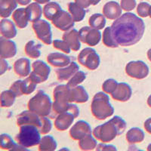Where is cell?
<instances>
[{
	"instance_id": "obj_27",
	"label": "cell",
	"mask_w": 151,
	"mask_h": 151,
	"mask_svg": "<svg viewBox=\"0 0 151 151\" xmlns=\"http://www.w3.org/2000/svg\"><path fill=\"white\" fill-rule=\"evenodd\" d=\"M144 133L141 129L137 127L132 128L126 134V141L129 144H135L141 143L144 140Z\"/></svg>"
},
{
	"instance_id": "obj_38",
	"label": "cell",
	"mask_w": 151,
	"mask_h": 151,
	"mask_svg": "<svg viewBox=\"0 0 151 151\" xmlns=\"http://www.w3.org/2000/svg\"><path fill=\"white\" fill-rule=\"evenodd\" d=\"M38 83L36 81L33 79L31 76H29L27 79L23 80V91H24V94L25 95H29L31 93L36 90V86Z\"/></svg>"
},
{
	"instance_id": "obj_6",
	"label": "cell",
	"mask_w": 151,
	"mask_h": 151,
	"mask_svg": "<svg viewBox=\"0 0 151 151\" xmlns=\"http://www.w3.org/2000/svg\"><path fill=\"white\" fill-rule=\"evenodd\" d=\"M40 129L33 125H24L20 126V132L16 135L17 144L27 148L38 145L41 141Z\"/></svg>"
},
{
	"instance_id": "obj_54",
	"label": "cell",
	"mask_w": 151,
	"mask_h": 151,
	"mask_svg": "<svg viewBox=\"0 0 151 151\" xmlns=\"http://www.w3.org/2000/svg\"><path fill=\"white\" fill-rule=\"evenodd\" d=\"M147 105L148 106H150V107L151 108V94L150 95L149 97H148V98H147Z\"/></svg>"
},
{
	"instance_id": "obj_47",
	"label": "cell",
	"mask_w": 151,
	"mask_h": 151,
	"mask_svg": "<svg viewBox=\"0 0 151 151\" xmlns=\"http://www.w3.org/2000/svg\"><path fill=\"white\" fill-rule=\"evenodd\" d=\"M76 3H77L78 5H80L81 7H83V9H87L88 8L91 3V0H75Z\"/></svg>"
},
{
	"instance_id": "obj_2",
	"label": "cell",
	"mask_w": 151,
	"mask_h": 151,
	"mask_svg": "<svg viewBox=\"0 0 151 151\" xmlns=\"http://www.w3.org/2000/svg\"><path fill=\"white\" fill-rule=\"evenodd\" d=\"M126 129V122L119 116H115L108 122L94 128L93 135L98 141L106 144L113 141Z\"/></svg>"
},
{
	"instance_id": "obj_19",
	"label": "cell",
	"mask_w": 151,
	"mask_h": 151,
	"mask_svg": "<svg viewBox=\"0 0 151 151\" xmlns=\"http://www.w3.org/2000/svg\"><path fill=\"white\" fill-rule=\"evenodd\" d=\"M122 8L118 2L110 1L103 7V14L109 20H116L122 15Z\"/></svg>"
},
{
	"instance_id": "obj_50",
	"label": "cell",
	"mask_w": 151,
	"mask_h": 151,
	"mask_svg": "<svg viewBox=\"0 0 151 151\" xmlns=\"http://www.w3.org/2000/svg\"><path fill=\"white\" fill-rule=\"evenodd\" d=\"M17 3L21 5H27L30 3L31 0H16Z\"/></svg>"
},
{
	"instance_id": "obj_10",
	"label": "cell",
	"mask_w": 151,
	"mask_h": 151,
	"mask_svg": "<svg viewBox=\"0 0 151 151\" xmlns=\"http://www.w3.org/2000/svg\"><path fill=\"white\" fill-rule=\"evenodd\" d=\"M149 67L142 60L130 61L125 66V73L129 77L133 79H145L149 74Z\"/></svg>"
},
{
	"instance_id": "obj_12",
	"label": "cell",
	"mask_w": 151,
	"mask_h": 151,
	"mask_svg": "<svg viewBox=\"0 0 151 151\" xmlns=\"http://www.w3.org/2000/svg\"><path fill=\"white\" fill-rule=\"evenodd\" d=\"M33 71L30 73L31 76L38 84L44 83L48 79V76L51 73V68L47 64L42 60H36L32 64Z\"/></svg>"
},
{
	"instance_id": "obj_33",
	"label": "cell",
	"mask_w": 151,
	"mask_h": 151,
	"mask_svg": "<svg viewBox=\"0 0 151 151\" xmlns=\"http://www.w3.org/2000/svg\"><path fill=\"white\" fill-rule=\"evenodd\" d=\"M96 138L91 134L83 137L79 141V146L82 150H93L97 147Z\"/></svg>"
},
{
	"instance_id": "obj_23",
	"label": "cell",
	"mask_w": 151,
	"mask_h": 151,
	"mask_svg": "<svg viewBox=\"0 0 151 151\" xmlns=\"http://www.w3.org/2000/svg\"><path fill=\"white\" fill-rule=\"evenodd\" d=\"M0 33L2 37L5 39H13L17 36L15 25L9 19H2L0 23Z\"/></svg>"
},
{
	"instance_id": "obj_22",
	"label": "cell",
	"mask_w": 151,
	"mask_h": 151,
	"mask_svg": "<svg viewBox=\"0 0 151 151\" xmlns=\"http://www.w3.org/2000/svg\"><path fill=\"white\" fill-rule=\"evenodd\" d=\"M88 94L82 86H77L74 88H70V103L83 104L88 101Z\"/></svg>"
},
{
	"instance_id": "obj_37",
	"label": "cell",
	"mask_w": 151,
	"mask_h": 151,
	"mask_svg": "<svg viewBox=\"0 0 151 151\" xmlns=\"http://www.w3.org/2000/svg\"><path fill=\"white\" fill-rule=\"evenodd\" d=\"M17 144L13 141L10 135L7 134H1L0 147L4 150H14Z\"/></svg>"
},
{
	"instance_id": "obj_3",
	"label": "cell",
	"mask_w": 151,
	"mask_h": 151,
	"mask_svg": "<svg viewBox=\"0 0 151 151\" xmlns=\"http://www.w3.org/2000/svg\"><path fill=\"white\" fill-rule=\"evenodd\" d=\"M92 115L98 120H104L112 116L114 108L110 102V98L105 92H98L94 94L91 104Z\"/></svg>"
},
{
	"instance_id": "obj_9",
	"label": "cell",
	"mask_w": 151,
	"mask_h": 151,
	"mask_svg": "<svg viewBox=\"0 0 151 151\" xmlns=\"http://www.w3.org/2000/svg\"><path fill=\"white\" fill-rule=\"evenodd\" d=\"M36 37L45 45H49L52 43V32L49 23L45 20H39L32 25Z\"/></svg>"
},
{
	"instance_id": "obj_11",
	"label": "cell",
	"mask_w": 151,
	"mask_h": 151,
	"mask_svg": "<svg viewBox=\"0 0 151 151\" xmlns=\"http://www.w3.org/2000/svg\"><path fill=\"white\" fill-rule=\"evenodd\" d=\"M79 33L81 42L89 46H95L101 40V33L91 27H83Z\"/></svg>"
},
{
	"instance_id": "obj_8",
	"label": "cell",
	"mask_w": 151,
	"mask_h": 151,
	"mask_svg": "<svg viewBox=\"0 0 151 151\" xmlns=\"http://www.w3.org/2000/svg\"><path fill=\"white\" fill-rule=\"evenodd\" d=\"M78 61L81 65L90 70H95L100 66L101 59L95 50L91 48H86L79 52Z\"/></svg>"
},
{
	"instance_id": "obj_45",
	"label": "cell",
	"mask_w": 151,
	"mask_h": 151,
	"mask_svg": "<svg viewBox=\"0 0 151 151\" xmlns=\"http://www.w3.org/2000/svg\"><path fill=\"white\" fill-rule=\"evenodd\" d=\"M121 8L125 12H131L136 7L135 0H121Z\"/></svg>"
},
{
	"instance_id": "obj_18",
	"label": "cell",
	"mask_w": 151,
	"mask_h": 151,
	"mask_svg": "<svg viewBox=\"0 0 151 151\" xmlns=\"http://www.w3.org/2000/svg\"><path fill=\"white\" fill-rule=\"evenodd\" d=\"M62 40L67 43L73 52H77L81 48V40L79 33L76 29H71L66 31L63 35Z\"/></svg>"
},
{
	"instance_id": "obj_14",
	"label": "cell",
	"mask_w": 151,
	"mask_h": 151,
	"mask_svg": "<svg viewBox=\"0 0 151 151\" xmlns=\"http://www.w3.org/2000/svg\"><path fill=\"white\" fill-rule=\"evenodd\" d=\"M91 134V126L87 122L83 120H79L76 122L70 130V136L75 141H79L83 137Z\"/></svg>"
},
{
	"instance_id": "obj_28",
	"label": "cell",
	"mask_w": 151,
	"mask_h": 151,
	"mask_svg": "<svg viewBox=\"0 0 151 151\" xmlns=\"http://www.w3.org/2000/svg\"><path fill=\"white\" fill-rule=\"evenodd\" d=\"M69 13L71 14L75 22H80L85 18L86 12L83 7L76 2H70L68 4Z\"/></svg>"
},
{
	"instance_id": "obj_35",
	"label": "cell",
	"mask_w": 151,
	"mask_h": 151,
	"mask_svg": "<svg viewBox=\"0 0 151 151\" xmlns=\"http://www.w3.org/2000/svg\"><path fill=\"white\" fill-rule=\"evenodd\" d=\"M16 95L12 91L5 90L3 91L1 94L0 101H1V106L2 107H10L14 104L15 101Z\"/></svg>"
},
{
	"instance_id": "obj_42",
	"label": "cell",
	"mask_w": 151,
	"mask_h": 151,
	"mask_svg": "<svg viewBox=\"0 0 151 151\" xmlns=\"http://www.w3.org/2000/svg\"><path fill=\"white\" fill-rule=\"evenodd\" d=\"M150 6L147 2H142L139 3L137 7V14L141 17H147L150 15Z\"/></svg>"
},
{
	"instance_id": "obj_52",
	"label": "cell",
	"mask_w": 151,
	"mask_h": 151,
	"mask_svg": "<svg viewBox=\"0 0 151 151\" xmlns=\"http://www.w3.org/2000/svg\"><path fill=\"white\" fill-rule=\"evenodd\" d=\"M147 58L151 62V48H150L147 52Z\"/></svg>"
},
{
	"instance_id": "obj_7",
	"label": "cell",
	"mask_w": 151,
	"mask_h": 151,
	"mask_svg": "<svg viewBox=\"0 0 151 151\" xmlns=\"http://www.w3.org/2000/svg\"><path fill=\"white\" fill-rule=\"evenodd\" d=\"M79 115V109L75 104H71L70 107L67 111L60 113L57 116L55 120V127L57 130L64 132L70 127L74 119Z\"/></svg>"
},
{
	"instance_id": "obj_15",
	"label": "cell",
	"mask_w": 151,
	"mask_h": 151,
	"mask_svg": "<svg viewBox=\"0 0 151 151\" xmlns=\"http://www.w3.org/2000/svg\"><path fill=\"white\" fill-rule=\"evenodd\" d=\"M41 124V116L29 110L23 111L17 117V125L19 127L24 125H33L40 129Z\"/></svg>"
},
{
	"instance_id": "obj_48",
	"label": "cell",
	"mask_w": 151,
	"mask_h": 151,
	"mask_svg": "<svg viewBox=\"0 0 151 151\" xmlns=\"http://www.w3.org/2000/svg\"><path fill=\"white\" fill-rule=\"evenodd\" d=\"M9 69V64L6 60H4V58H1V64H0V70H1V72L0 74L2 75L5 72H6V70H8Z\"/></svg>"
},
{
	"instance_id": "obj_36",
	"label": "cell",
	"mask_w": 151,
	"mask_h": 151,
	"mask_svg": "<svg viewBox=\"0 0 151 151\" xmlns=\"http://www.w3.org/2000/svg\"><path fill=\"white\" fill-rule=\"evenodd\" d=\"M103 40L104 45L108 48H115L119 47V44L116 42L112 34L111 27L105 28L103 32V40Z\"/></svg>"
},
{
	"instance_id": "obj_55",
	"label": "cell",
	"mask_w": 151,
	"mask_h": 151,
	"mask_svg": "<svg viewBox=\"0 0 151 151\" xmlns=\"http://www.w3.org/2000/svg\"><path fill=\"white\" fill-rule=\"evenodd\" d=\"M147 150L148 151H151V144H150L149 145H148L147 148Z\"/></svg>"
},
{
	"instance_id": "obj_41",
	"label": "cell",
	"mask_w": 151,
	"mask_h": 151,
	"mask_svg": "<svg viewBox=\"0 0 151 151\" xmlns=\"http://www.w3.org/2000/svg\"><path fill=\"white\" fill-rule=\"evenodd\" d=\"M52 45L55 49L60 50L61 52H64L66 54L70 53V47L67 45V43L64 40H55L52 42Z\"/></svg>"
},
{
	"instance_id": "obj_26",
	"label": "cell",
	"mask_w": 151,
	"mask_h": 151,
	"mask_svg": "<svg viewBox=\"0 0 151 151\" xmlns=\"http://www.w3.org/2000/svg\"><path fill=\"white\" fill-rule=\"evenodd\" d=\"M17 6L16 0H0V16L2 18H7Z\"/></svg>"
},
{
	"instance_id": "obj_32",
	"label": "cell",
	"mask_w": 151,
	"mask_h": 151,
	"mask_svg": "<svg viewBox=\"0 0 151 151\" xmlns=\"http://www.w3.org/2000/svg\"><path fill=\"white\" fill-rule=\"evenodd\" d=\"M58 144L54 137L51 135H46L41 138L39 144V150L40 151H54L57 149Z\"/></svg>"
},
{
	"instance_id": "obj_4",
	"label": "cell",
	"mask_w": 151,
	"mask_h": 151,
	"mask_svg": "<svg viewBox=\"0 0 151 151\" xmlns=\"http://www.w3.org/2000/svg\"><path fill=\"white\" fill-rule=\"evenodd\" d=\"M70 88L67 85H58L54 88L52 118L54 119V116H55L56 115H58L70 109L71 105V103L70 102Z\"/></svg>"
},
{
	"instance_id": "obj_44",
	"label": "cell",
	"mask_w": 151,
	"mask_h": 151,
	"mask_svg": "<svg viewBox=\"0 0 151 151\" xmlns=\"http://www.w3.org/2000/svg\"><path fill=\"white\" fill-rule=\"evenodd\" d=\"M10 90L15 94L17 97H21L24 95L23 91V80H17L11 86Z\"/></svg>"
},
{
	"instance_id": "obj_39",
	"label": "cell",
	"mask_w": 151,
	"mask_h": 151,
	"mask_svg": "<svg viewBox=\"0 0 151 151\" xmlns=\"http://www.w3.org/2000/svg\"><path fill=\"white\" fill-rule=\"evenodd\" d=\"M86 79V74L83 71H77L76 73L70 79H69L68 83H67V86L70 88H74L76 86H79L80 83L84 82Z\"/></svg>"
},
{
	"instance_id": "obj_24",
	"label": "cell",
	"mask_w": 151,
	"mask_h": 151,
	"mask_svg": "<svg viewBox=\"0 0 151 151\" xmlns=\"http://www.w3.org/2000/svg\"><path fill=\"white\" fill-rule=\"evenodd\" d=\"M14 71L20 77H25L30 74V61L29 59L22 58L16 60L14 64Z\"/></svg>"
},
{
	"instance_id": "obj_49",
	"label": "cell",
	"mask_w": 151,
	"mask_h": 151,
	"mask_svg": "<svg viewBox=\"0 0 151 151\" xmlns=\"http://www.w3.org/2000/svg\"><path fill=\"white\" fill-rule=\"evenodd\" d=\"M144 127L147 132H148L149 134H151V117L150 118L147 119L144 124Z\"/></svg>"
},
{
	"instance_id": "obj_16",
	"label": "cell",
	"mask_w": 151,
	"mask_h": 151,
	"mask_svg": "<svg viewBox=\"0 0 151 151\" xmlns=\"http://www.w3.org/2000/svg\"><path fill=\"white\" fill-rule=\"evenodd\" d=\"M17 54V46L14 41L2 37L0 39V56L7 59L14 57Z\"/></svg>"
},
{
	"instance_id": "obj_5",
	"label": "cell",
	"mask_w": 151,
	"mask_h": 151,
	"mask_svg": "<svg viewBox=\"0 0 151 151\" xmlns=\"http://www.w3.org/2000/svg\"><path fill=\"white\" fill-rule=\"evenodd\" d=\"M27 107L28 110L40 116H48L52 113V103L48 94L40 90L28 101Z\"/></svg>"
},
{
	"instance_id": "obj_1",
	"label": "cell",
	"mask_w": 151,
	"mask_h": 151,
	"mask_svg": "<svg viewBox=\"0 0 151 151\" xmlns=\"http://www.w3.org/2000/svg\"><path fill=\"white\" fill-rule=\"evenodd\" d=\"M112 34L119 45L132 46L142 39L145 24L142 19L127 12L117 18L111 25Z\"/></svg>"
},
{
	"instance_id": "obj_30",
	"label": "cell",
	"mask_w": 151,
	"mask_h": 151,
	"mask_svg": "<svg viewBox=\"0 0 151 151\" xmlns=\"http://www.w3.org/2000/svg\"><path fill=\"white\" fill-rule=\"evenodd\" d=\"M42 45L39 42H36L35 41H29L25 45L24 51L25 53L29 58L33 59H36L40 58L41 55V49Z\"/></svg>"
},
{
	"instance_id": "obj_40",
	"label": "cell",
	"mask_w": 151,
	"mask_h": 151,
	"mask_svg": "<svg viewBox=\"0 0 151 151\" xmlns=\"http://www.w3.org/2000/svg\"><path fill=\"white\" fill-rule=\"evenodd\" d=\"M118 84L119 83L115 79H108L104 82L103 85H102V89H103L104 92L111 94L113 91L116 89Z\"/></svg>"
},
{
	"instance_id": "obj_34",
	"label": "cell",
	"mask_w": 151,
	"mask_h": 151,
	"mask_svg": "<svg viewBox=\"0 0 151 151\" xmlns=\"http://www.w3.org/2000/svg\"><path fill=\"white\" fill-rule=\"evenodd\" d=\"M88 24L91 27L98 30L102 29L106 25L105 16L101 14H94L88 19Z\"/></svg>"
},
{
	"instance_id": "obj_46",
	"label": "cell",
	"mask_w": 151,
	"mask_h": 151,
	"mask_svg": "<svg viewBox=\"0 0 151 151\" xmlns=\"http://www.w3.org/2000/svg\"><path fill=\"white\" fill-rule=\"evenodd\" d=\"M116 147L113 145H105V144H101L97 146L96 150H116Z\"/></svg>"
},
{
	"instance_id": "obj_43",
	"label": "cell",
	"mask_w": 151,
	"mask_h": 151,
	"mask_svg": "<svg viewBox=\"0 0 151 151\" xmlns=\"http://www.w3.org/2000/svg\"><path fill=\"white\" fill-rule=\"evenodd\" d=\"M42 124L40 127V131L42 134H46L48 132H51L52 128V122L49 119L47 118L46 116H41Z\"/></svg>"
},
{
	"instance_id": "obj_21",
	"label": "cell",
	"mask_w": 151,
	"mask_h": 151,
	"mask_svg": "<svg viewBox=\"0 0 151 151\" xmlns=\"http://www.w3.org/2000/svg\"><path fill=\"white\" fill-rule=\"evenodd\" d=\"M79 65L73 61L70 62V64L67 67H61L56 70L55 73H56L58 79L60 82H63V81L69 80L76 73L79 71Z\"/></svg>"
},
{
	"instance_id": "obj_56",
	"label": "cell",
	"mask_w": 151,
	"mask_h": 151,
	"mask_svg": "<svg viewBox=\"0 0 151 151\" xmlns=\"http://www.w3.org/2000/svg\"><path fill=\"white\" fill-rule=\"evenodd\" d=\"M150 18H151V6H150Z\"/></svg>"
},
{
	"instance_id": "obj_53",
	"label": "cell",
	"mask_w": 151,
	"mask_h": 151,
	"mask_svg": "<svg viewBox=\"0 0 151 151\" xmlns=\"http://www.w3.org/2000/svg\"><path fill=\"white\" fill-rule=\"evenodd\" d=\"M100 2H101V0H91V3H92V5H98Z\"/></svg>"
},
{
	"instance_id": "obj_29",
	"label": "cell",
	"mask_w": 151,
	"mask_h": 151,
	"mask_svg": "<svg viewBox=\"0 0 151 151\" xmlns=\"http://www.w3.org/2000/svg\"><path fill=\"white\" fill-rule=\"evenodd\" d=\"M26 9L27 11L30 22L34 23L40 20L42 15V9L41 5L40 4L37 3V2L30 3L26 8Z\"/></svg>"
},
{
	"instance_id": "obj_31",
	"label": "cell",
	"mask_w": 151,
	"mask_h": 151,
	"mask_svg": "<svg viewBox=\"0 0 151 151\" xmlns=\"http://www.w3.org/2000/svg\"><path fill=\"white\" fill-rule=\"evenodd\" d=\"M60 10H61V7L58 3L55 2H49L43 8V15L47 20L52 21Z\"/></svg>"
},
{
	"instance_id": "obj_25",
	"label": "cell",
	"mask_w": 151,
	"mask_h": 151,
	"mask_svg": "<svg viewBox=\"0 0 151 151\" xmlns=\"http://www.w3.org/2000/svg\"><path fill=\"white\" fill-rule=\"evenodd\" d=\"M12 19L19 29H24L27 27L28 22L29 21L27 11L26 9H23V8L16 9L13 12Z\"/></svg>"
},
{
	"instance_id": "obj_20",
	"label": "cell",
	"mask_w": 151,
	"mask_h": 151,
	"mask_svg": "<svg viewBox=\"0 0 151 151\" xmlns=\"http://www.w3.org/2000/svg\"><path fill=\"white\" fill-rule=\"evenodd\" d=\"M47 62L54 67H65L70 64V58L64 54L54 52L47 56Z\"/></svg>"
},
{
	"instance_id": "obj_17",
	"label": "cell",
	"mask_w": 151,
	"mask_h": 151,
	"mask_svg": "<svg viewBox=\"0 0 151 151\" xmlns=\"http://www.w3.org/2000/svg\"><path fill=\"white\" fill-rule=\"evenodd\" d=\"M132 94V90L129 84L125 83H120L118 84L116 89L111 94L113 100L119 102H126L131 98Z\"/></svg>"
},
{
	"instance_id": "obj_51",
	"label": "cell",
	"mask_w": 151,
	"mask_h": 151,
	"mask_svg": "<svg viewBox=\"0 0 151 151\" xmlns=\"http://www.w3.org/2000/svg\"><path fill=\"white\" fill-rule=\"evenodd\" d=\"M34 1L39 4H45L50 2V0H34Z\"/></svg>"
},
{
	"instance_id": "obj_13",
	"label": "cell",
	"mask_w": 151,
	"mask_h": 151,
	"mask_svg": "<svg viewBox=\"0 0 151 151\" xmlns=\"http://www.w3.org/2000/svg\"><path fill=\"white\" fill-rule=\"evenodd\" d=\"M52 23L57 29L66 32L73 27L75 21L70 13L61 9L54 17Z\"/></svg>"
}]
</instances>
